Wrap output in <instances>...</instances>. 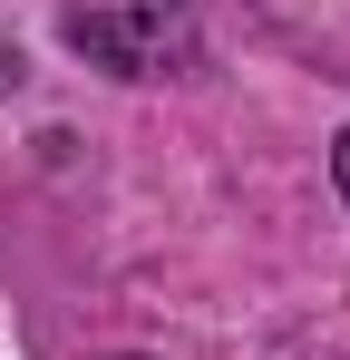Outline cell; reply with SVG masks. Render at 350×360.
<instances>
[{
	"mask_svg": "<svg viewBox=\"0 0 350 360\" xmlns=\"http://www.w3.org/2000/svg\"><path fill=\"white\" fill-rule=\"evenodd\" d=\"M331 176H341V205H350V136L331 146Z\"/></svg>",
	"mask_w": 350,
	"mask_h": 360,
	"instance_id": "cell-2",
	"label": "cell"
},
{
	"mask_svg": "<svg viewBox=\"0 0 350 360\" xmlns=\"http://www.w3.org/2000/svg\"><path fill=\"white\" fill-rule=\"evenodd\" d=\"M68 39L88 59H108L117 78H166V59H185V20L175 0H78Z\"/></svg>",
	"mask_w": 350,
	"mask_h": 360,
	"instance_id": "cell-1",
	"label": "cell"
},
{
	"mask_svg": "<svg viewBox=\"0 0 350 360\" xmlns=\"http://www.w3.org/2000/svg\"><path fill=\"white\" fill-rule=\"evenodd\" d=\"M127 360H136V351H127Z\"/></svg>",
	"mask_w": 350,
	"mask_h": 360,
	"instance_id": "cell-3",
	"label": "cell"
}]
</instances>
